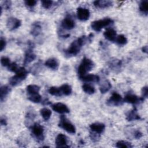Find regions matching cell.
Here are the masks:
<instances>
[{
  "mask_svg": "<svg viewBox=\"0 0 148 148\" xmlns=\"http://www.w3.org/2000/svg\"><path fill=\"white\" fill-rule=\"evenodd\" d=\"M116 147L118 148H131L132 147V145L127 141L119 140L116 143Z\"/></svg>",
  "mask_w": 148,
  "mask_h": 148,
  "instance_id": "d6a6232c",
  "label": "cell"
},
{
  "mask_svg": "<svg viewBox=\"0 0 148 148\" xmlns=\"http://www.w3.org/2000/svg\"><path fill=\"white\" fill-rule=\"evenodd\" d=\"M90 137L93 142H98L100 138V134L91 131L90 132Z\"/></svg>",
  "mask_w": 148,
  "mask_h": 148,
  "instance_id": "f35d334b",
  "label": "cell"
},
{
  "mask_svg": "<svg viewBox=\"0 0 148 148\" xmlns=\"http://www.w3.org/2000/svg\"><path fill=\"white\" fill-rule=\"evenodd\" d=\"M103 36L106 39L110 42H114L117 36L116 31L113 28H108L103 32Z\"/></svg>",
  "mask_w": 148,
  "mask_h": 148,
  "instance_id": "44dd1931",
  "label": "cell"
},
{
  "mask_svg": "<svg viewBox=\"0 0 148 148\" xmlns=\"http://www.w3.org/2000/svg\"><path fill=\"white\" fill-rule=\"evenodd\" d=\"M33 49L34 48L28 47L27 50H26L25 53L24 62H23V64L24 65H28V64L31 63V62H32L34 60H35L36 56L35 54L34 53Z\"/></svg>",
  "mask_w": 148,
  "mask_h": 148,
  "instance_id": "4fadbf2b",
  "label": "cell"
},
{
  "mask_svg": "<svg viewBox=\"0 0 148 148\" xmlns=\"http://www.w3.org/2000/svg\"><path fill=\"white\" fill-rule=\"evenodd\" d=\"M32 134L38 142L44 140V129L43 127L38 123H35L31 126Z\"/></svg>",
  "mask_w": 148,
  "mask_h": 148,
  "instance_id": "5b68a950",
  "label": "cell"
},
{
  "mask_svg": "<svg viewBox=\"0 0 148 148\" xmlns=\"http://www.w3.org/2000/svg\"><path fill=\"white\" fill-rule=\"evenodd\" d=\"M113 23V20L110 18H104L103 19L92 21L91 24V27L94 31L96 32H99L103 28L106 27Z\"/></svg>",
  "mask_w": 148,
  "mask_h": 148,
  "instance_id": "277c9868",
  "label": "cell"
},
{
  "mask_svg": "<svg viewBox=\"0 0 148 148\" xmlns=\"http://www.w3.org/2000/svg\"><path fill=\"white\" fill-rule=\"evenodd\" d=\"M36 114L34 110H33L32 109L29 110L28 111H27V112L25 114V119H26L25 121H28V123L26 124L27 125V124L29 125L31 122L35 119V118L36 117Z\"/></svg>",
  "mask_w": 148,
  "mask_h": 148,
  "instance_id": "83f0119b",
  "label": "cell"
},
{
  "mask_svg": "<svg viewBox=\"0 0 148 148\" xmlns=\"http://www.w3.org/2000/svg\"><path fill=\"white\" fill-rule=\"evenodd\" d=\"M51 108L54 111L60 114H65L70 112V110L68 107L65 104L61 102H57L51 105Z\"/></svg>",
  "mask_w": 148,
  "mask_h": 148,
  "instance_id": "30bf717a",
  "label": "cell"
},
{
  "mask_svg": "<svg viewBox=\"0 0 148 148\" xmlns=\"http://www.w3.org/2000/svg\"><path fill=\"white\" fill-rule=\"evenodd\" d=\"M48 92L51 95L56 96V97H60V96L62 95L60 87H55V86L50 87L49 89L48 90Z\"/></svg>",
  "mask_w": 148,
  "mask_h": 148,
  "instance_id": "4dcf8cb0",
  "label": "cell"
},
{
  "mask_svg": "<svg viewBox=\"0 0 148 148\" xmlns=\"http://www.w3.org/2000/svg\"><path fill=\"white\" fill-rule=\"evenodd\" d=\"M90 16V12L88 9L79 7L77 9V17L78 19L82 21L88 20Z\"/></svg>",
  "mask_w": 148,
  "mask_h": 148,
  "instance_id": "8fae6325",
  "label": "cell"
},
{
  "mask_svg": "<svg viewBox=\"0 0 148 148\" xmlns=\"http://www.w3.org/2000/svg\"><path fill=\"white\" fill-rule=\"evenodd\" d=\"M28 72L24 67H19L15 75L9 79V82L12 86H16L25 80L28 76Z\"/></svg>",
  "mask_w": 148,
  "mask_h": 148,
  "instance_id": "7a4b0ae2",
  "label": "cell"
},
{
  "mask_svg": "<svg viewBox=\"0 0 148 148\" xmlns=\"http://www.w3.org/2000/svg\"><path fill=\"white\" fill-rule=\"evenodd\" d=\"M142 97L143 99H146L147 98L148 96V88L147 86H145L143 87H142Z\"/></svg>",
  "mask_w": 148,
  "mask_h": 148,
  "instance_id": "7bdbcfd3",
  "label": "cell"
},
{
  "mask_svg": "<svg viewBox=\"0 0 148 148\" xmlns=\"http://www.w3.org/2000/svg\"><path fill=\"white\" fill-rule=\"evenodd\" d=\"M6 45V42L5 39L2 36H1L0 39V51H3V50L5 48Z\"/></svg>",
  "mask_w": 148,
  "mask_h": 148,
  "instance_id": "ee69618b",
  "label": "cell"
},
{
  "mask_svg": "<svg viewBox=\"0 0 148 148\" xmlns=\"http://www.w3.org/2000/svg\"><path fill=\"white\" fill-rule=\"evenodd\" d=\"M124 102L123 98L120 94L117 92H113L110 97L107 101V104L110 106H120Z\"/></svg>",
  "mask_w": 148,
  "mask_h": 148,
  "instance_id": "52a82bcc",
  "label": "cell"
},
{
  "mask_svg": "<svg viewBox=\"0 0 148 148\" xmlns=\"http://www.w3.org/2000/svg\"><path fill=\"white\" fill-rule=\"evenodd\" d=\"M94 6L97 8H108L113 5V2L108 0H98L93 2Z\"/></svg>",
  "mask_w": 148,
  "mask_h": 148,
  "instance_id": "e0dca14e",
  "label": "cell"
},
{
  "mask_svg": "<svg viewBox=\"0 0 148 148\" xmlns=\"http://www.w3.org/2000/svg\"><path fill=\"white\" fill-rule=\"evenodd\" d=\"M45 65L52 70L56 71L59 67V62L55 58H50L45 61Z\"/></svg>",
  "mask_w": 148,
  "mask_h": 148,
  "instance_id": "d6986e66",
  "label": "cell"
},
{
  "mask_svg": "<svg viewBox=\"0 0 148 148\" xmlns=\"http://www.w3.org/2000/svg\"><path fill=\"white\" fill-rule=\"evenodd\" d=\"M75 26V23L71 16L65 17L61 21V27L66 30H71Z\"/></svg>",
  "mask_w": 148,
  "mask_h": 148,
  "instance_id": "5bb4252c",
  "label": "cell"
},
{
  "mask_svg": "<svg viewBox=\"0 0 148 148\" xmlns=\"http://www.w3.org/2000/svg\"><path fill=\"white\" fill-rule=\"evenodd\" d=\"M58 127L64 130L68 133L74 134L76 132V128L75 125L71 122H70L64 115H62L60 117Z\"/></svg>",
  "mask_w": 148,
  "mask_h": 148,
  "instance_id": "8992f818",
  "label": "cell"
},
{
  "mask_svg": "<svg viewBox=\"0 0 148 148\" xmlns=\"http://www.w3.org/2000/svg\"><path fill=\"white\" fill-rule=\"evenodd\" d=\"M11 6H12V2L9 0L3 1L1 5V6H2V8L5 9V10L10 9L11 8Z\"/></svg>",
  "mask_w": 148,
  "mask_h": 148,
  "instance_id": "ab89813d",
  "label": "cell"
},
{
  "mask_svg": "<svg viewBox=\"0 0 148 148\" xmlns=\"http://www.w3.org/2000/svg\"><path fill=\"white\" fill-rule=\"evenodd\" d=\"M147 50H148V47H147V46L146 45V46H144L142 47V52L145 53H147Z\"/></svg>",
  "mask_w": 148,
  "mask_h": 148,
  "instance_id": "bcb514c9",
  "label": "cell"
},
{
  "mask_svg": "<svg viewBox=\"0 0 148 148\" xmlns=\"http://www.w3.org/2000/svg\"><path fill=\"white\" fill-rule=\"evenodd\" d=\"M142 118L138 114L136 107H134L132 109L128 111L126 114V120L128 121L140 120Z\"/></svg>",
  "mask_w": 148,
  "mask_h": 148,
  "instance_id": "9a60e30c",
  "label": "cell"
},
{
  "mask_svg": "<svg viewBox=\"0 0 148 148\" xmlns=\"http://www.w3.org/2000/svg\"><path fill=\"white\" fill-rule=\"evenodd\" d=\"M40 65L41 63L40 62V61H39L38 62L35 64L31 68L30 72L33 74V75H36L38 73L39 71H40Z\"/></svg>",
  "mask_w": 148,
  "mask_h": 148,
  "instance_id": "e575fe53",
  "label": "cell"
},
{
  "mask_svg": "<svg viewBox=\"0 0 148 148\" xmlns=\"http://www.w3.org/2000/svg\"><path fill=\"white\" fill-rule=\"evenodd\" d=\"M28 99L34 103H39L42 101V97L39 94L29 95Z\"/></svg>",
  "mask_w": 148,
  "mask_h": 148,
  "instance_id": "836d02e7",
  "label": "cell"
},
{
  "mask_svg": "<svg viewBox=\"0 0 148 148\" xmlns=\"http://www.w3.org/2000/svg\"><path fill=\"white\" fill-rule=\"evenodd\" d=\"M121 65H122L121 61L116 58L111 60L109 62V66L110 68L115 71L120 69L121 67Z\"/></svg>",
  "mask_w": 148,
  "mask_h": 148,
  "instance_id": "603a6c76",
  "label": "cell"
},
{
  "mask_svg": "<svg viewBox=\"0 0 148 148\" xmlns=\"http://www.w3.org/2000/svg\"><path fill=\"white\" fill-rule=\"evenodd\" d=\"M139 10L143 14L147 15L148 13V1L143 0L140 1L139 3Z\"/></svg>",
  "mask_w": 148,
  "mask_h": 148,
  "instance_id": "f1b7e54d",
  "label": "cell"
},
{
  "mask_svg": "<svg viewBox=\"0 0 148 148\" xmlns=\"http://www.w3.org/2000/svg\"><path fill=\"white\" fill-rule=\"evenodd\" d=\"M42 32V26L40 23L36 21L32 23L30 30L31 34L34 36H39Z\"/></svg>",
  "mask_w": 148,
  "mask_h": 148,
  "instance_id": "ffe728a7",
  "label": "cell"
},
{
  "mask_svg": "<svg viewBox=\"0 0 148 148\" xmlns=\"http://www.w3.org/2000/svg\"><path fill=\"white\" fill-rule=\"evenodd\" d=\"M143 136V134L141 132V131L139 130H136L133 132V136L136 139H139L140 138H142Z\"/></svg>",
  "mask_w": 148,
  "mask_h": 148,
  "instance_id": "b9f144b4",
  "label": "cell"
},
{
  "mask_svg": "<svg viewBox=\"0 0 148 148\" xmlns=\"http://www.w3.org/2000/svg\"><path fill=\"white\" fill-rule=\"evenodd\" d=\"M94 67V62L91 60L84 57L77 68V74L79 77L86 75Z\"/></svg>",
  "mask_w": 148,
  "mask_h": 148,
  "instance_id": "3957f363",
  "label": "cell"
},
{
  "mask_svg": "<svg viewBox=\"0 0 148 148\" xmlns=\"http://www.w3.org/2000/svg\"><path fill=\"white\" fill-rule=\"evenodd\" d=\"M55 143L57 147H69V146L67 145L68 139L66 135L63 134H59L56 136Z\"/></svg>",
  "mask_w": 148,
  "mask_h": 148,
  "instance_id": "7c38bea8",
  "label": "cell"
},
{
  "mask_svg": "<svg viewBox=\"0 0 148 148\" xmlns=\"http://www.w3.org/2000/svg\"><path fill=\"white\" fill-rule=\"evenodd\" d=\"M10 88L6 86V85H3L1 86L0 88V101L1 102H3L5 98L8 96V95L9 94L10 92Z\"/></svg>",
  "mask_w": 148,
  "mask_h": 148,
  "instance_id": "7402d4cb",
  "label": "cell"
},
{
  "mask_svg": "<svg viewBox=\"0 0 148 148\" xmlns=\"http://www.w3.org/2000/svg\"><path fill=\"white\" fill-rule=\"evenodd\" d=\"M62 95L68 96L72 93V87L68 84H64L60 87Z\"/></svg>",
  "mask_w": 148,
  "mask_h": 148,
  "instance_id": "484cf974",
  "label": "cell"
},
{
  "mask_svg": "<svg viewBox=\"0 0 148 148\" xmlns=\"http://www.w3.org/2000/svg\"><path fill=\"white\" fill-rule=\"evenodd\" d=\"M79 79L82 81L86 82H95L98 83L100 80V77L97 75L94 74H89V75H85L81 77H79Z\"/></svg>",
  "mask_w": 148,
  "mask_h": 148,
  "instance_id": "ac0fdd59",
  "label": "cell"
},
{
  "mask_svg": "<svg viewBox=\"0 0 148 148\" xmlns=\"http://www.w3.org/2000/svg\"><path fill=\"white\" fill-rule=\"evenodd\" d=\"M145 99L142 97H138L135 94L128 93L123 98L124 102L131 103V104H138L140 102H143Z\"/></svg>",
  "mask_w": 148,
  "mask_h": 148,
  "instance_id": "9c48e42d",
  "label": "cell"
},
{
  "mask_svg": "<svg viewBox=\"0 0 148 148\" xmlns=\"http://www.w3.org/2000/svg\"><path fill=\"white\" fill-rule=\"evenodd\" d=\"M0 123L1 125H7V120L5 117H1V120H0Z\"/></svg>",
  "mask_w": 148,
  "mask_h": 148,
  "instance_id": "f6af8a7d",
  "label": "cell"
},
{
  "mask_svg": "<svg viewBox=\"0 0 148 148\" xmlns=\"http://www.w3.org/2000/svg\"><path fill=\"white\" fill-rule=\"evenodd\" d=\"M82 89L84 92L89 95L93 94L95 91V88L92 86L87 83H85L82 86Z\"/></svg>",
  "mask_w": 148,
  "mask_h": 148,
  "instance_id": "f546056e",
  "label": "cell"
},
{
  "mask_svg": "<svg viewBox=\"0 0 148 148\" xmlns=\"http://www.w3.org/2000/svg\"><path fill=\"white\" fill-rule=\"evenodd\" d=\"M114 42L119 45H125L127 43V39L123 34H120L117 35Z\"/></svg>",
  "mask_w": 148,
  "mask_h": 148,
  "instance_id": "1f68e13d",
  "label": "cell"
},
{
  "mask_svg": "<svg viewBox=\"0 0 148 148\" xmlns=\"http://www.w3.org/2000/svg\"><path fill=\"white\" fill-rule=\"evenodd\" d=\"M40 113L45 121H47L50 119L51 115V111L47 108H43L40 110Z\"/></svg>",
  "mask_w": 148,
  "mask_h": 148,
  "instance_id": "4316f807",
  "label": "cell"
},
{
  "mask_svg": "<svg viewBox=\"0 0 148 148\" xmlns=\"http://www.w3.org/2000/svg\"><path fill=\"white\" fill-rule=\"evenodd\" d=\"M37 3L36 0H26L24 1L25 5L28 8H33L34 7Z\"/></svg>",
  "mask_w": 148,
  "mask_h": 148,
  "instance_id": "60d3db41",
  "label": "cell"
},
{
  "mask_svg": "<svg viewBox=\"0 0 148 148\" xmlns=\"http://www.w3.org/2000/svg\"><path fill=\"white\" fill-rule=\"evenodd\" d=\"M112 87V84L108 80H105L102 82L99 86V91L101 93L105 94L109 91Z\"/></svg>",
  "mask_w": 148,
  "mask_h": 148,
  "instance_id": "d4e9b609",
  "label": "cell"
},
{
  "mask_svg": "<svg viewBox=\"0 0 148 148\" xmlns=\"http://www.w3.org/2000/svg\"><path fill=\"white\" fill-rule=\"evenodd\" d=\"M27 92L29 95L39 94L40 87L36 84H29L26 87Z\"/></svg>",
  "mask_w": 148,
  "mask_h": 148,
  "instance_id": "cb8c5ba5",
  "label": "cell"
},
{
  "mask_svg": "<svg viewBox=\"0 0 148 148\" xmlns=\"http://www.w3.org/2000/svg\"><path fill=\"white\" fill-rule=\"evenodd\" d=\"M1 64L3 66L7 67L10 64V58L5 56L2 57L1 58Z\"/></svg>",
  "mask_w": 148,
  "mask_h": 148,
  "instance_id": "74e56055",
  "label": "cell"
},
{
  "mask_svg": "<svg viewBox=\"0 0 148 148\" xmlns=\"http://www.w3.org/2000/svg\"><path fill=\"white\" fill-rule=\"evenodd\" d=\"M7 68L8 71L16 73L19 67H18V65L16 62H10V64L7 66Z\"/></svg>",
  "mask_w": 148,
  "mask_h": 148,
  "instance_id": "8d00e7d4",
  "label": "cell"
},
{
  "mask_svg": "<svg viewBox=\"0 0 148 148\" xmlns=\"http://www.w3.org/2000/svg\"><path fill=\"white\" fill-rule=\"evenodd\" d=\"M21 25V21L16 17H10L6 21V26L9 31H14L19 28Z\"/></svg>",
  "mask_w": 148,
  "mask_h": 148,
  "instance_id": "ba28073f",
  "label": "cell"
},
{
  "mask_svg": "<svg viewBox=\"0 0 148 148\" xmlns=\"http://www.w3.org/2000/svg\"><path fill=\"white\" fill-rule=\"evenodd\" d=\"M87 40H88V36L85 35L81 36L73 40L70 45L69 47L65 50L64 54L65 56L68 57L76 56L79 53L82 47L85 45Z\"/></svg>",
  "mask_w": 148,
  "mask_h": 148,
  "instance_id": "6da1fadb",
  "label": "cell"
},
{
  "mask_svg": "<svg viewBox=\"0 0 148 148\" xmlns=\"http://www.w3.org/2000/svg\"><path fill=\"white\" fill-rule=\"evenodd\" d=\"M53 1L51 0H42L41 1V4L43 8L48 9L51 7L53 5Z\"/></svg>",
  "mask_w": 148,
  "mask_h": 148,
  "instance_id": "d590c367",
  "label": "cell"
},
{
  "mask_svg": "<svg viewBox=\"0 0 148 148\" xmlns=\"http://www.w3.org/2000/svg\"><path fill=\"white\" fill-rule=\"evenodd\" d=\"M90 128L91 131L101 134L104 131L105 125L102 123H94L90 125Z\"/></svg>",
  "mask_w": 148,
  "mask_h": 148,
  "instance_id": "2e32d148",
  "label": "cell"
}]
</instances>
